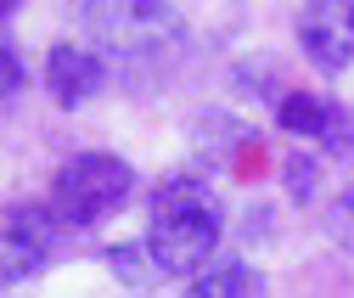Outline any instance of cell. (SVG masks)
Returning a JSON list of instances; mask_svg holds the SVG:
<instances>
[{"label": "cell", "instance_id": "1", "mask_svg": "<svg viewBox=\"0 0 354 298\" xmlns=\"http://www.w3.org/2000/svg\"><path fill=\"white\" fill-rule=\"evenodd\" d=\"M147 248L163 276H197L219 253V203L197 175H169L152 192V231Z\"/></svg>", "mask_w": 354, "mask_h": 298}, {"label": "cell", "instance_id": "2", "mask_svg": "<svg viewBox=\"0 0 354 298\" xmlns=\"http://www.w3.org/2000/svg\"><path fill=\"white\" fill-rule=\"evenodd\" d=\"M84 23L118 62H163L180 46L174 0H84Z\"/></svg>", "mask_w": 354, "mask_h": 298}, {"label": "cell", "instance_id": "3", "mask_svg": "<svg viewBox=\"0 0 354 298\" xmlns=\"http://www.w3.org/2000/svg\"><path fill=\"white\" fill-rule=\"evenodd\" d=\"M129 186H136V169H129L118 152H73L57 180H51V208L62 214V225H102L107 214L129 203Z\"/></svg>", "mask_w": 354, "mask_h": 298}, {"label": "cell", "instance_id": "4", "mask_svg": "<svg viewBox=\"0 0 354 298\" xmlns=\"http://www.w3.org/2000/svg\"><path fill=\"white\" fill-rule=\"evenodd\" d=\"M298 46L309 51V62L343 73L354 62V6L348 0H309L298 17Z\"/></svg>", "mask_w": 354, "mask_h": 298}, {"label": "cell", "instance_id": "5", "mask_svg": "<svg viewBox=\"0 0 354 298\" xmlns=\"http://www.w3.org/2000/svg\"><path fill=\"white\" fill-rule=\"evenodd\" d=\"M102 79H107V68H102V57H96V51L73 46V39L51 46V57H46V91H51L62 107L91 102V96L102 91Z\"/></svg>", "mask_w": 354, "mask_h": 298}, {"label": "cell", "instance_id": "6", "mask_svg": "<svg viewBox=\"0 0 354 298\" xmlns=\"http://www.w3.org/2000/svg\"><path fill=\"white\" fill-rule=\"evenodd\" d=\"M192 292H197V298H253V292H264V276H259L248 259H236V253L219 248L214 259L192 276Z\"/></svg>", "mask_w": 354, "mask_h": 298}, {"label": "cell", "instance_id": "7", "mask_svg": "<svg viewBox=\"0 0 354 298\" xmlns=\"http://www.w3.org/2000/svg\"><path fill=\"white\" fill-rule=\"evenodd\" d=\"M6 236L28 242V248H39V253H51L57 236H62V214H57L51 203H12V208H6Z\"/></svg>", "mask_w": 354, "mask_h": 298}, {"label": "cell", "instance_id": "8", "mask_svg": "<svg viewBox=\"0 0 354 298\" xmlns=\"http://www.w3.org/2000/svg\"><path fill=\"white\" fill-rule=\"evenodd\" d=\"M107 270H113L124 287H147L152 276H163L147 242H113V248H107Z\"/></svg>", "mask_w": 354, "mask_h": 298}, {"label": "cell", "instance_id": "9", "mask_svg": "<svg viewBox=\"0 0 354 298\" xmlns=\"http://www.w3.org/2000/svg\"><path fill=\"white\" fill-rule=\"evenodd\" d=\"M46 265H51V253H39V248H28V242H17V236L0 231V287L28 281V276H39Z\"/></svg>", "mask_w": 354, "mask_h": 298}, {"label": "cell", "instance_id": "10", "mask_svg": "<svg viewBox=\"0 0 354 298\" xmlns=\"http://www.w3.org/2000/svg\"><path fill=\"white\" fill-rule=\"evenodd\" d=\"M281 175H287V192H292L298 203H309V197H315V186H321V163L309 158V152H292V158L281 163Z\"/></svg>", "mask_w": 354, "mask_h": 298}, {"label": "cell", "instance_id": "11", "mask_svg": "<svg viewBox=\"0 0 354 298\" xmlns=\"http://www.w3.org/2000/svg\"><path fill=\"white\" fill-rule=\"evenodd\" d=\"M326 231L337 236V248H348V253H354V186L326 208Z\"/></svg>", "mask_w": 354, "mask_h": 298}, {"label": "cell", "instance_id": "12", "mask_svg": "<svg viewBox=\"0 0 354 298\" xmlns=\"http://www.w3.org/2000/svg\"><path fill=\"white\" fill-rule=\"evenodd\" d=\"M28 84V68H23V57L6 46V39H0V102H12L17 91Z\"/></svg>", "mask_w": 354, "mask_h": 298}, {"label": "cell", "instance_id": "13", "mask_svg": "<svg viewBox=\"0 0 354 298\" xmlns=\"http://www.w3.org/2000/svg\"><path fill=\"white\" fill-rule=\"evenodd\" d=\"M12 6H17V0H0V17H12Z\"/></svg>", "mask_w": 354, "mask_h": 298}]
</instances>
